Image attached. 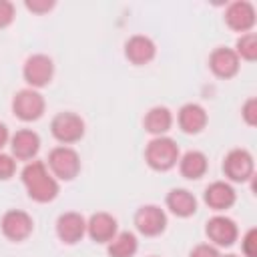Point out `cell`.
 Returning <instances> with one entry per match:
<instances>
[{
    "label": "cell",
    "instance_id": "obj_1",
    "mask_svg": "<svg viewBox=\"0 0 257 257\" xmlns=\"http://www.w3.org/2000/svg\"><path fill=\"white\" fill-rule=\"evenodd\" d=\"M22 183L28 191V197L36 203H48L58 195V183L48 173L42 161H32L22 171Z\"/></svg>",
    "mask_w": 257,
    "mask_h": 257
},
{
    "label": "cell",
    "instance_id": "obj_2",
    "mask_svg": "<svg viewBox=\"0 0 257 257\" xmlns=\"http://www.w3.org/2000/svg\"><path fill=\"white\" fill-rule=\"evenodd\" d=\"M145 159L155 171H169L179 161V147L169 137H155L145 151Z\"/></svg>",
    "mask_w": 257,
    "mask_h": 257
},
{
    "label": "cell",
    "instance_id": "obj_3",
    "mask_svg": "<svg viewBox=\"0 0 257 257\" xmlns=\"http://www.w3.org/2000/svg\"><path fill=\"white\" fill-rule=\"evenodd\" d=\"M48 167L54 177L62 181H72L80 171V159L78 153L70 147H56L48 155Z\"/></svg>",
    "mask_w": 257,
    "mask_h": 257
},
{
    "label": "cell",
    "instance_id": "obj_4",
    "mask_svg": "<svg viewBox=\"0 0 257 257\" xmlns=\"http://www.w3.org/2000/svg\"><path fill=\"white\" fill-rule=\"evenodd\" d=\"M50 131H52V137L58 143L70 145V143H76V141L82 139V135H84V122L74 112H58L52 118V122H50Z\"/></svg>",
    "mask_w": 257,
    "mask_h": 257
},
{
    "label": "cell",
    "instance_id": "obj_5",
    "mask_svg": "<svg viewBox=\"0 0 257 257\" xmlns=\"http://www.w3.org/2000/svg\"><path fill=\"white\" fill-rule=\"evenodd\" d=\"M12 110L20 120H36L44 112V98L34 88H24L12 98Z\"/></svg>",
    "mask_w": 257,
    "mask_h": 257
},
{
    "label": "cell",
    "instance_id": "obj_6",
    "mask_svg": "<svg viewBox=\"0 0 257 257\" xmlns=\"http://www.w3.org/2000/svg\"><path fill=\"white\" fill-rule=\"evenodd\" d=\"M253 157L249 151L245 149H233L227 153L225 161H223V171L225 175L235 181V183H243V181H249L253 177Z\"/></svg>",
    "mask_w": 257,
    "mask_h": 257
},
{
    "label": "cell",
    "instance_id": "obj_7",
    "mask_svg": "<svg viewBox=\"0 0 257 257\" xmlns=\"http://www.w3.org/2000/svg\"><path fill=\"white\" fill-rule=\"evenodd\" d=\"M32 227H34L32 217L20 209L6 211L2 221H0V229H2L4 237L10 241H24L32 233Z\"/></svg>",
    "mask_w": 257,
    "mask_h": 257
},
{
    "label": "cell",
    "instance_id": "obj_8",
    "mask_svg": "<svg viewBox=\"0 0 257 257\" xmlns=\"http://www.w3.org/2000/svg\"><path fill=\"white\" fill-rule=\"evenodd\" d=\"M24 80L32 86V88H40L46 86L54 74V64L46 54H32L26 62H24Z\"/></svg>",
    "mask_w": 257,
    "mask_h": 257
},
{
    "label": "cell",
    "instance_id": "obj_9",
    "mask_svg": "<svg viewBox=\"0 0 257 257\" xmlns=\"http://www.w3.org/2000/svg\"><path fill=\"white\" fill-rule=\"evenodd\" d=\"M135 225L137 229L147 235V237H155L159 233L165 231L167 225V215L161 207L157 205H145L135 213Z\"/></svg>",
    "mask_w": 257,
    "mask_h": 257
},
{
    "label": "cell",
    "instance_id": "obj_10",
    "mask_svg": "<svg viewBox=\"0 0 257 257\" xmlns=\"http://www.w3.org/2000/svg\"><path fill=\"white\" fill-rule=\"evenodd\" d=\"M205 233L209 237V241H213L215 245L219 247H229L237 241V225L233 219L225 217V215H217L213 219L207 221V227H205Z\"/></svg>",
    "mask_w": 257,
    "mask_h": 257
},
{
    "label": "cell",
    "instance_id": "obj_11",
    "mask_svg": "<svg viewBox=\"0 0 257 257\" xmlns=\"http://www.w3.org/2000/svg\"><path fill=\"white\" fill-rule=\"evenodd\" d=\"M225 22L229 28L237 30V32H249L255 24V8L251 2L247 0H237L233 4H229V8L225 10Z\"/></svg>",
    "mask_w": 257,
    "mask_h": 257
},
{
    "label": "cell",
    "instance_id": "obj_12",
    "mask_svg": "<svg viewBox=\"0 0 257 257\" xmlns=\"http://www.w3.org/2000/svg\"><path fill=\"white\" fill-rule=\"evenodd\" d=\"M86 233V221L80 213H64L56 221V235L62 243L74 245L78 243Z\"/></svg>",
    "mask_w": 257,
    "mask_h": 257
},
{
    "label": "cell",
    "instance_id": "obj_13",
    "mask_svg": "<svg viewBox=\"0 0 257 257\" xmlns=\"http://www.w3.org/2000/svg\"><path fill=\"white\" fill-rule=\"evenodd\" d=\"M209 66L215 76L219 78H231L239 70V56L231 48H215L209 56Z\"/></svg>",
    "mask_w": 257,
    "mask_h": 257
},
{
    "label": "cell",
    "instance_id": "obj_14",
    "mask_svg": "<svg viewBox=\"0 0 257 257\" xmlns=\"http://www.w3.org/2000/svg\"><path fill=\"white\" fill-rule=\"evenodd\" d=\"M10 149H12V155L20 161H30L36 157L38 149H40V137L30 131V128H22V131H16L14 137L10 139Z\"/></svg>",
    "mask_w": 257,
    "mask_h": 257
},
{
    "label": "cell",
    "instance_id": "obj_15",
    "mask_svg": "<svg viewBox=\"0 0 257 257\" xmlns=\"http://www.w3.org/2000/svg\"><path fill=\"white\" fill-rule=\"evenodd\" d=\"M86 233L96 243H108L116 235V219L108 213H94L86 223Z\"/></svg>",
    "mask_w": 257,
    "mask_h": 257
},
{
    "label": "cell",
    "instance_id": "obj_16",
    "mask_svg": "<svg viewBox=\"0 0 257 257\" xmlns=\"http://www.w3.org/2000/svg\"><path fill=\"white\" fill-rule=\"evenodd\" d=\"M155 42L149 38V36H143V34H137V36H131L124 44V54L126 58L133 62V64H147L155 58Z\"/></svg>",
    "mask_w": 257,
    "mask_h": 257
},
{
    "label": "cell",
    "instance_id": "obj_17",
    "mask_svg": "<svg viewBox=\"0 0 257 257\" xmlns=\"http://www.w3.org/2000/svg\"><path fill=\"white\" fill-rule=\"evenodd\" d=\"M205 203L213 211H225L235 203V189L225 181H215L205 189Z\"/></svg>",
    "mask_w": 257,
    "mask_h": 257
},
{
    "label": "cell",
    "instance_id": "obj_18",
    "mask_svg": "<svg viewBox=\"0 0 257 257\" xmlns=\"http://www.w3.org/2000/svg\"><path fill=\"white\" fill-rule=\"evenodd\" d=\"M207 124V112L201 104H195V102H189L185 106H181L179 110V126L189 133V135H197L205 128Z\"/></svg>",
    "mask_w": 257,
    "mask_h": 257
},
{
    "label": "cell",
    "instance_id": "obj_19",
    "mask_svg": "<svg viewBox=\"0 0 257 257\" xmlns=\"http://www.w3.org/2000/svg\"><path fill=\"white\" fill-rule=\"evenodd\" d=\"M167 207L177 217H191L197 211V199L187 189H173L167 195Z\"/></svg>",
    "mask_w": 257,
    "mask_h": 257
},
{
    "label": "cell",
    "instance_id": "obj_20",
    "mask_svg": "<svg viewBox=\"0 0 257 257\" xmlns=\"http://www.w3.org/2000/svg\"><path fill=\"white\" fill-rule=\"evenodd\" d=\"M173 124V114L167 106H153L145 116V128L151 135L163 137Z\"/></svg>",
    "mask_w": 257,
    "mask_h": 257
},
{
    "label": "cell",
    "instance_id": "obj_21",
    "mask_svg": "<svg viewBox=\"0 0 257 257\" xmlns=\"http://www.w3.org/2000/svg\"><path fill=\"white\" fill-rule=\"evenodd\" d=\"M179 171L187 179H199L207 171V157L201 151H189L179 159Z\"/></svg>",
    "mask_w": 257,
    "mask_h": 257
},
{
    "label": "cell",
    "instance_id": "obj_22",
    "mask_svg": "<svg viewBox=\"0 0 257 257\" xmlns=\"http://www.w3.org/2000/svg\"><path fill=\"white\" fill-rule=\"evenodd\" d=\"M139 249V241L133 233L124 231L112 237V241H108V255L110 257H133Z\"/></svg>",
    "mask_w": 257,
    "mask_h": 257
},
{
    "label": "cell",
    "instance_id": "obj_23",
    "mask_svg": "<svg viewBox=\"0 0 257 257\" xmlns=\"http://www.w3.org/2000/svg\"><path fill=\"white\" fill-rule=\"evenodd\" d=\"M235 54L243 60H249L253 62L257 58V34L255 32H245L237 38V44H235Z\"/></svg>",
    "mask_w": 257,
    "mask_h": 257
},
{
    "label": "cell",
    "instance_id": "obj_24",
    "mask_svg": "<svg viewBox=\"0 0 257 257\" xmlns=\"http://www.w3.org/2000/svg\"><path fill=\"white\" fill-rule=\"evenodd\" d=\"M245 257H257V229H249L241 241Z\"/></svg>",
    "mask_w": 257,
    "mask_h": 257
},
{
    "label": "cell",
    "instance_id": "obj_25",
    "mask_svg": "<svg viewBox=\"0 0 257 257\" xmlns=\"http://www.w3.org/2000/svg\"><path fill=\"white\" fill-rule=\"evenodd\" d=\"M241 116H243V120H245L249 126H255V124H257V98H249V100L243 104Z\"/></svg>",
    "mask_w": 257,
    "mask_h": 257
},
{
    "label": "cell",
    "instance_id": "obj_26",
    "mask_svg": "<svg viewBox=\"0 0 257 257\" xmlns=\"http://www.w3.org/2000/svg\"><path fill=\"white\" fill-rule=\"evenodd\" d=\"M14 171H16V163H14V159H12L10 155L0 153V181L10 179V177L14 175Z\"/></svg>",
    "mask_w": 257,
    "mask_h": 257
},
{
    "label": "cell",
    "instance_id": "obj_27",
    "mask_svg": "<svg viewBox=\"0 0 257 257\" xmlns=\"http://www.w3.org/2000/svg\"><path fill=\"white\" fill-rule=\"evenodd\" d=\"M14 20V6L8 0H0V28H6Z\"/></svg>",
    "mask_w": 257,
    "mask_h": 257
},
{
    "label": "cell",
    "instance_id": "obj_28",
    "mask_svg": "<svg viewBox=\"0 0 257 257\" xmlns=\"http://www.w3.org/2000/svg\"><path fill=\"white\" fill-rule=\"evenodd\" d=\"M52 6H54L52 0H26V8L32 10V12H36V14H44Z\"/></svg>",
    "mask_w": 257,
    "mask_h": 257
},
{
    "label": "cell",
    "instance_id": "obj_29",
    "mask_svg": "<svg viewBox=\"0 0 257 257\" xmlns=\"http://www.w3.org/2000/svg\"><path fill=\"white\" fill-rule=\"evenodd\" d=\"M191 257H221V255L213 245H197L193 249Z\"/></svg>",
    "mask_w": 257,
    "mask_h": 257
},
{
    "label": "cell",
    "instance_id": "obj_30",
    "mask_svg": "<svg viewBox=\"0 0 257 257\" xmlns=\"http://www.w3.org/2000/svg\"><path fill=\"white\" fill-rule=\"evenodd\" d=\"M6 141H8V128L4 122H0V149L6 145Z\"/></svg>",
    "mask_w": 257,
    "mask_h": 257
},
{
    "label": "cell",
    "instance_id": "obj_31",
    "mask_svg": "<svg viewBox=\"0 0 257 257\" xmlns=\"http://www.w3.org/2000/svg\"><path fill=\"white\" fill-rule=\"evenodd\" d=\"M225 257H237V255H225Z\"/></svg>",
    "mask_w": 257,
    "mask_h": 257
}]
</instances>
